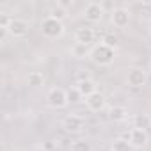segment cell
<instances>
[{
  "label": "cell",
  "mask_w": 151,
  "mask_h": 151,
  "mask_svg": "<svg viewBox=\"0 0 151 151\" xmlns=\"http://www.w3.org/2000/svg\"><path fill=\"white\" fill-rule=\"evenodd\" d=\"M48 16H50V18H55V20H59V22H64V20L68 18V9L62 7V6L57 2V4H53V6L50 7Z\"/></svg>",
  "instance_id": "18"
},
{
  "label": "cell",
  "mask_w": 151,
  "mask_h": 151,
  "mask_svg": "<svg viewBox=\"0 0 151 151\" xmlns=\"http://www.w3.org/2000/svg\"><path fill=\"white\" fill-rule=\"evenodd\" d=\"M110 151H135L132 147V144L128 142V139L124 137H114L110 142Z\"/></svg>",
  "instance_id": "16"
},
{
  "label": "cell",
  "mask_w": 151,
  "mask_h": 151,
  "mask_svg": "<svg viewBox=\"0 0 151 151\" xmlns=\"http://www.w3.org/2000/svg\"><path fill=\"white\" fill-rule=\"evenodd\" d=\"M68 91V101H69V105H77V103H80L82 100H84V96L80 94V91L77 89V86L75 87H69V89H66Z\"/></svg>",
  "instance_id": "20"
},
{
  "label": "cell",
  "mask_w": 151,
  "mask_h": 151,
  "mask_svg": "<svg viewBox=\"0 0 151 151\" xmlns=\"http://www.w3.org/2000/svg\"><path fill=\"white\" fill-rule=\"evenodd\" d=\"M132 123H133V128H140V130H149L151 128V116L146 114V112H140V114H135L132 117Z\"/></svg>",
  "instance_id": "14"
},
{
  "label": "cell",
  "mask_w": 151,
  "mask_h": 151,
  "mask_svg": "<svg viewBox=\"0 0 151 151\" xmlns=\"http://www.w3.org/2000/svg\"><path fill=\"white\" fill-rule=\"evenodd\" d=\"M9 36V32H7V29H0V41H6V37Z\"/></svg>",
  "instance_id": "24"
},
{
  "label": "cell",
  "mask_w": 151,
  "mask_h": 151,
  "mask_svg": "<svg viewBox=\"0 0 151 151\" xmlns=\"http://www.w3.org/2000/svg\"><path fill=\"white\" fill-rule=\"evenodd\" d=\"M46 103L52 109H66L69 105L68 101V91L62 87H52L46 93Z\"/></svg>",
  "instance_id": "4"
},
{
  "label": "cell",
  "mask_w": 151,
  "mask_h": 151,
  "mask_svg": "<svg viewBox=\"0 0 151 151\" xmlns=\"http://www.w3.org/2000/svg\"><path fill=\"white\" fill-rule=\"evenodd\" d=\"M11 22H13V16H11V14L0 13V29H9Z\"/></svg>",
  "instance_id": "22"
},
{
  "label": "cell",
  "mask_w": 151,
  "mask_h": 151,
  "mask_svg": "<svg viewBox=\"0 0 151 151\" xmlns=\"http://www.w3.org/2000/svg\"><path fill=\"white\" fill-rule=\"evenodd\" d=\"M130 20H132V13H130V9H126V7H114L112 13H110V23H112L116 29H124V27H128Z\"/></svg>",
  "instance_id": "7"
},
{
  "label": "cell",
  "mask_w": 151,
  "mask_h": 151,
  "mask_svg": "<svg viewBox=\"0 0 151 151\" xmlns=\"http://www.w3.org/2000/svg\"><path fill=\"white\" fill-rule=\"evenodd\" d=\"M77 89L80 91V94H82L84 98H87V96H91V94L98 93V86H96V82H94L93 78L78 80V82H77Z\"/></svg>",
  "instance_id": "12"
},
{
  "label": "cell",
  "mask_w": 151,
  "mask_h": 151,
  "mask_svg": "<svg viewBox=\"0 0 151 151\" xmlns=\"http://www.w3.org/2000/svg\"><path fill=\"white\" fill-rule=\"evenodd\" d=\"M109 117L114 121V123H123L128 119V109L124 105H114L110 110H109Z\"/></svg>",
  "instance_id": "13"
},
{
  "label": "cell",
  "mask_w": 151,
  "mask_h": 151,
  "mask_svg": "<svg viewBox=\"0 0 151 151\" xmlns=\"http://www.w3.org/2000/svg\"><path fill=\"white\" fill-rule=\"evenodd\" d=\"M147 32H149V36H151V20H149V23H147Z\"/></svg>",
  "instance_id": "25"
},
{
  "label": "cell",
  "mask_w": 151,
  "mask_h": 151,
  "mask_svg": "<svg viewBox=\"0 0 151 151\" xmlns=\"http://www.w3.org/2000/svg\"><path fill=\"white\" fill-rule=\"evenodd\" d=\"M82 14L89 23H100L105 16V7L100 2H89V4H86Z\"/></svg>",
  "instance_id": "6"
},
{
  "label": "cell",
  "mask_w": 151,
  "mask_h": 151,
  "mask_svg": "<svg viewBox=\"0 0 151 151\" xmlns=\"http://www.w3.org/2000/svg\"><path fill=\"white\" fill-rule=\"evenodd\" d=\"M96 39V32L91 27H80L75 30V43H80L86 46H91Z\"/></svg>",
  "instance_id": "11"
},
{
  "label": "cell",
  "mask_w": 151,
  "mask_h": 151,
  "mask_svg": "<svg viewBox=\"0 0 151 151\" xmlns=\"http://www.w3.org/2000/svg\"><path fill=\"white\" fill-rule=\"evenodd\" d=\"M55 146H57V144H53V140H46V142L43 144V149H45V151H52Z\"/></svg>",
  "instance_id": "23"
},
{
  "label": "cell",
  "mask_w": 151,
  "mask_h": 151,
  "mask_svg": "<svg viewBox=\"0 0 151 151\" xmlns=\"http://www.w3.org/2000/svg\"><path fill=\"white\" fill-rule=\"evenodd\" d=\"M89 59H91V62L96 64V66H101V68L110 66V64H114V60H116V48H110V46H107V45H103V43L94 45V46L91 48Z\"/></svg>",
  "instance_id": "1"
},
{
  "label": "cell",
  "mask_w": 151,
  "mask_h": 151,
  "mask_svg": "<svg viewBox=\"0 0 151 151\" xmlns=\"http://www.w3.org/2000/svg\"><path fill=\"white\" fill-rule=\"evenodd\" d=\"M29 29H30V23L25 18L13 16V22H11L9 29H7V32H9L11 37H25L29 34Z\"/></svg>",
  "instance_id": "8"
},
{
  "label": "cell",
  "mask_w": 151,
  "mask_h": 151,
  "mask_svg": "<svg viewBox=\"0 0 151 151\" xmlns=\"http://www.w3.org/2000/svg\"><path fill=\"white\" fill-rule=\"evenodd\" d=\"M126 86L132 87V89H140L146 86L147 82V71L144 68H139V66H133L126 71Z\"/></svg>",
  "instance_id": "3"
},
{
  "label": "cell",
  "mask_w": 151,
  "mask_h": 151,
  "mask_svg": "<svg viewBox=\"0 0 151 151\" xmlns=\"http://www.w3.org/2000/svg\"><path fill=\"white\" fill-rule=\"evenodd\" d=\"M27 84H29L30 87H34V89L43 87V86H45V75H43L41 71H30V73L27 75Z\"/></svg>",
  "instance_id": "17"
},
{
  "label": "cell",
  "mask_w": 151,
  "mask_h": 151,
  "mask_svg": "<svg viewBox=\"0 0 151 151\" xmlns=\"http://www.w3.org/2000/svg\"><path fill=\"white\" fill-rule=\"evenodd\" d=\"M69 151H93V146H91L89 140L78 139V140H73V142H71Z\"/></svg>",
  "instance_id": "19"
},
{
  "label": "cell",
  "mask_w": 151,
  "mask_h": 151,
  "mask_svg": "<svg viewBox=\"0 0 151 151\" xmlns=\"http://www.w3.org/2000/svg\"><path fill=\"white\" fill-rule=\"evenodd\" d=\"M64 32H66L64 22H59V20L50 18V16L43 18V22H41V34L45 37H48V39H59V37L64 36Z\"/></svg>",
  "instance_id": "2"
},
{
  "label": "cell",
  "mask_w": 151,
  "mask_h": 151,
  "mask_svg": "<svg viewBox=\"0 0 151 151\" xmlns=\"http://www.w3.org/2000/svg\"><path fill=\"white\" fill-rule=\"evenodd\" d=\"M84 126H86V119L78 114H69L62 119V128L68 133H78V132H82Z\"/></svg>",
  "instance_id": "9"
},
{
  "label": "cell",
  "mask_w": 151,
  "mask_h": 151,
  "mask_svg": "<svg viewBox=\"0 0 151 151\" xmlns=\"http://www.w3.org/2000/svg\"><path fill=\"white\" fill-rule=\"evenodd\" d=\"M149 71H151V60H149Z\"/></svg>",
  "instance_id": "26"
},
{
  "label": "cell",
  "mask_w": 151,
  "mask_h": 151,
  "mask_svg": "<svg viewBox=\"0 0 151 151\" xmlns=\"http://www.w3.org/2000/svg\"><path fill=\"white\" fill-rule=\"evenodd\" d=\"M71 55L75 59H89L91 55V46H86V45H80V43H73V46L69 48Z\"/></svg>",
  "instance_id": "15"
},
{
  "label": "cell",
  "mask_w": 151,
  "mask_h": 151,
  "mask_svg": "<svg viewBox=\"0 0 151 151\" xmlns=\"http://www.w3.org/2000/svg\"><path fill=\"white\" fill-rule=\"evenodd\" d=\"M86 107H87L89 112H101V110H105V107H107V98H105V94H101V93L98 91V93L87 96V98H86Z\"/></svg>",
  "instance_id": "10"
},
{
  "label": "cell",
  "mask_w": 151,
  "mask_h": 151,
  "mask_svg": "<svg viewBox=\"0 0 151 151\" xmlns=\"http://www.w3.org/2000/svg\"><path fill=\"white\" fill-rule=\"evenodd\" d=\"M123 137L128 139V142L132 144L133 149H142V147H146L147 142H149V133H147L146 130H140V128H132V130H130L128 133H124Z\"/></svg>",
  "instance_id": "5"
},
{
  "label": "cell",
  "mask_w": 151,
  "mask_h": 151,
  "mask_svg": "<svg viewBox=\"0 0 151 151\" xmlns=\"http://www.w3.org/2000/svg\"><path fill=\"white\" fill-rule=\"evenodd\" d=\"M101 43H103V45H107V46H110V48H116V46H117V43H119V37H117V34H114L112 30H109V32H105V34H103Z\"/></svg>",
  "instance_id": "21"
}]
</instances>
